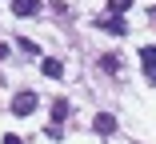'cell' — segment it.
<instances>
[{
	"instance_id": "cell-1",
	"label": "cell",
	"mask_w": 156,
	"mask_h": 144,
	"mask_svg": "<svg viewBox=\"0 0 156 144\" xmlns=\"http://www.w3.org/2000/svg\"><path fill=\"white\" fill-rule=\"evenodd\" d=\"M8 108H12V116H32V112L40 108V96H36L32 88H24V92H16V96H12V104H8Z\"/></svg>"
},
{
	"instance_id": "cell-2",
	"label": "cell",
	"mask_w": 156,
	"mask_h": 144,
	"mask_svg": "<svg viewBox=\"0 0 156 144\" xmlns=\"http://www.w3.org/2000/svg\"><path fill=\"white\" fill-rule=\"evenodd\" d=\"M8 4H12V16H20V20L40 12V0H8Z\"/></svg>"
},
{
	"instance_id": "cell-3",
	"label": "cell",
	"mask_w": 156,
	"mask_h": 144,
	"mask_svg": "<svg viewBox=\"0 0 156 144\" xmlns=\"http://www.w3.org/2000/svg\"><path fill=\"white\" fill-rule=\"evenodd\" d=\"M96 24L104 28V32H112V36H128V24H124L120 16H100Z\"/></svg>"
},
{
	"instance_id": "cell-4",
	"label": "cell",
	"mask_w": 156,
	"mask_h": 144,
	"mask_svg": "<svg viewBox=\"0 0 156 144\" xmlns=\"http://www.w3.org/2000/svg\"><path fill=\"white\" fill-rule=\"evenodd\" d=\"M92 128H96V136H112L116 132V116H112V112H100V116L92 120Z\"/></svg>"
},
{
	"instance_id": "cell-5",
	"label": "cell",
	"mask_w": 156,
	"mask_h": 144,
	"mask_svg": "<svg viewBox=\"0 0 156 144\" xmlns=\"http://www.w3.org/2000/svg\"><path fill=\"white\" fill-rule=\"evenodd\" d=\"M140 64H144V72H148V80L156 84V44H148V48H140Z\"/></svg>"
},
{
	"instance_id": "cell-6",
	"label": "cell",
	"mask_w": 156,
	"mask_h": 144,
	"mask_svg": "<svg viewBox=\"0 0 156 144\" xmlns=\"http://www.w3.org/2000/svg\"><path fill=\"white\" fill-rule=\"evenodd\" d=\"M64 120H68V100H64V96H56V100H52V124L60 128Z\"/></svg>"
},
{
	"instance_id": "cell-7",
	"label": "cell",
	"mask_w": 156,
	"mask_h": 144,
	"mask_svg": "<svg viewBox=\"0 0 156 144\" xmlns=\"http://www.w3.org/2000/svg\"><path fill=\"white\" fill-rule=\"evenodd\" d=\"M40 72H44V76H52V80H60V76H64V64L48 56V60H40Z\"/></svg>"
},
{
	"instance_id": "cell-8",
	"label": "cell",
	"mask_w": 156,
	"mask_h": 144,
	"mask_svg": "<svg viewBox=\"0 0 156 144\" xmlns=\"http://www.w3.org/2000/svg\"><path fill=\"white\" fill-rule=\"evenodd\" d=\"M16 48L28 52V56H40V44H36V40H28V36H16Z\"/></svg>"
},
{
	"instance_id": "cell-9",
	"label": "cell",
	"mask_w": 156,
	"mask_h": 144,
	"mask_svg": "<svg viewBox=\"0 0 156 144\" xmlns=\"http://www.w3.org/2000/svg\"><path fill=\"white\" fill-rule=\"evenodd\" d=\"M100 68H104V72H116L120 64H116V56H100Z\"/></svg>"
},
{
	"instance_id": "cell-10",
	"label": "cell",
	"mask_w": 156,
	"mask_h": 144,
	"mask_svg": "<svg viewBox=\"0 0 156 144\" xmlns=\"http://www.w3.org/2000/svg\"><path fill=\"white\" fill-rule=\"evenodd\" d=\"M128 4H132V0H108V8H112V12H124Z\"/></svg>"
},
{
	"instance_id": "cell-11",
	"label": "cell",
	"mask_w": 156,
	"mask_h": 144,
	"mask_svg": "<svg viewBox=\"0 0 156 144\" xmlns=\"http://www.w3.org/2000/svg\"><path fill=\"white\" fill-rule=\"evenodd\" d=\"M4 144H24V140H20V136L12 132V136H4Z\"/></svg>"
}]
</instances>
